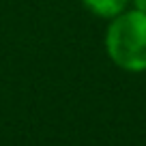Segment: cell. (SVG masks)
<instances>
[{
    "instance_id": "cell-1",
    "label": "cell",
    "mask_w": 146,
    "mask_h": 146,
    "mask_svg": "<svg viewBox=\"0 0 146 146\" xmlns=\"http://www.w3.org/2000/svg\"><path fill=\"white\" fill-rule=\"evenodd\" d=\"M105 52L118 69L129 73L146 71V13L123 11L110 19L105 32Z\"/></svg>"
},
{
    "instance_id": "cell-2",
    "label": "cell",
    "mask_w": 146,
    "mask_h": 146,
    "mask_svg": "<svg viewBox=\"0 0 146 146\" xmlns=\"http://www.w3.org/2000/svg\"><path fill=\"white\" fill-rule=\"evenodd\" d=\"M131 0H82V5L90 11L92 15L103 19H114L123 11H127Z\"/></svg>"
},
{
    "instance_id": "cell-3",
    "label": "cell",
    "mask_w": 146,
    "mask_h": 146,
    "mask_svg": "<svg viewBox=\"0 0 146 146\" xmlns=\"http://www.w3.org/2000/svg\"><path fill=\"white\" fill-rule=\"evenodd\" d=\"M131 2H133V9L144 11V13H146V0H131Z\"/></svg>"
}]
</instances>
